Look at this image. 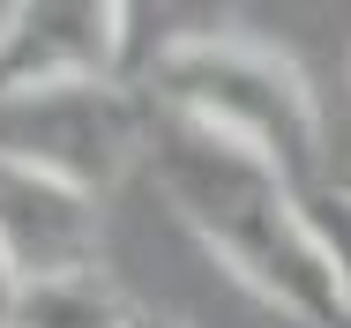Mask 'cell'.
<instances>
[{
    "label": "cell",
    "instance_id": "ba28073f",
    "mask_svg": "<svg viewBox=\"0 0 351 328\" xmlns=\"http://www.w3.org/2000/svg\"><path fill=\"white\" fill-rule=\"evenodd\" d=\"M15 299H23V268L8 262V247H0V328L15 321Z\"/></svg>",
    "mask_w": 351,
    "mask_h": 328
},
{
    "label": "cell",
    "instance_id": "30bf717a",
    "mask_svg": "<svg viewBox=\"0 0 351 328\" xmlns=\"http://www.w3.org/2000/svg\"><path fill=\"white\" fill-rule=\"evenodd\" d=\"M337 187H351V164H344V172H337Z\"/></svg>",
    "mask_w": 351,
    "mask_h": 328
},
{
    "label": "cell",
    "instance_id": "7a4b0ae2",
    "mask_svg": "<svg viewBox=\"0 0 351 328\" xmlns=\"http://www.w3.org/2000/svg\"><path fill=\"white\" fill-rule=\"evenodd\" d=\"M142 97L165 120H187V127H210L239 149H254L306 194L329 187L314 82L247 30H187L172 45H157L142 60Z\"/></svg>",
    "mask_w": 351,
    "mask_h": 328
},
{
    "label": "cell",
    "instance_id": "5b68a950",
    "mask_svg": "<svg viewBox=\"0 0 351 328\" xmlns=\"http://www.w3.org/2000/svg\"><path fill=\"white\" fill-rule=\"evenodd\" d=\"M0 247L23 268V283H53V276H90L105 254V209L68 179L0 164Z\"/></svg>",
    "mask_w": 351,
    "mask_h": 328
},
{
    "label": "cell",
    "instance_id": "3957f363",
    "mask_svg": "<svg viewBox=\"0 0 351 328\" xmlns=\"http://www.w3.org/2000/svg\"><path fill=\"white\" fill-rule=\"evenodd\" d=\"M149 149V97L128 82H60L30 97H0V164L68 179L82 194H112Z\"/></svg>",
    "mask_w": 351,
    "mask_h": 328
},
{
    "label": "cell",
    "instance_id": "277c9868",
    "mask_svg": "<svg viewBox=\"0 0 351 328\" xmlns=\"http://www.w3.org/2000/svg\"><path fill=\"white\" fill-rule=\"evenodd\" d=\"M135 45V8L120 0H8L0 8V97L120 82Z\"/></svg>",
    "mask_w": 351,
    "mask_h": 328
},
{
    "label": "cell",
    "instance_id": "8992f818",
    "mask_svg": "<svg viewBox=\"0 0 351 328\" xmlns=\"http://www.w3.org/2000/svg\"><path fill=\"white\" fill-rule=\"evenodd\" d=\"M8 328H135V306L90 268V276H53V283H23L15 321Z\"/></svg>",
    "mask_w": 351,
    "mask_h": 328
},
{
    "label": "cell",
    "instance_id": "6da1fadb",
    "mask_svg": "<svg viewBox=\"0 0 351 328\" xmlns=\"http://www.w3.org/2000/svg\"><path fill=\"white\" fill-rule=\"evenodd\" d=\"M142 164L157 194L172 201V216L202 239V254H217L262 306H277L299 328H351L344 283H337L306 187H291L254 149L210 127H187V120H165V112H149Z\"/></svg>",
    "mask_w": 351,
    "mask_h": 328
},
{
    "label": "cell",
    "instance_id": "52a82bcc",
    "mask_svg": "<svg viewBox=\"0 0 351 328\" xmlns=\"http://www.w3.org/2000/svg\"><path fill=\"white\" fill-rule=\"evenodd\" d=\"M314 224L329 239V262H337V283H344V306H351V187H314Z\"/></svg>",
    "mask_w": 351,
    "mask_h": 328
},
{
    "label": "cell",
    "instance_id": "9c48e42d",
    "mask_svg": "<svg viewBox=\"0 0 351 328\" xmlns=\"http://www.w3.org/2000/svg\"><path fill=\"white\" fill-rule=\"evenodd\" d=\"M135 328H187L180 314H149V306H135Z\"/></svg>",
    "mask_w": 351,
    "mask_h": 328
}]
</instances>
